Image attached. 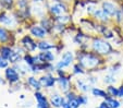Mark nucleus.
<instances>
[{"label":"nucleus","mask_w":123,"mask_h":108,"mask_svg":"<svg viewBox=\"0 0 123 108\" xmlns=\"http://www.w3.org/2000/svg\"><path fill=\"white\" fill-rule=\"evenodd\" d=\"M99 6L112 20L114 19L117 13L120 11V5L113 0H104L99 3Z\"/></svg>","instance_id":"6e6552de"},{"label":"nucleus","mask_w":123,"mask_h":108,"mask_svg":"<svg viewBox=\"0 0 123 108\" xmlns=\"http://www.w3.org/2000/svg\"><path fill=\"white\" fill-rule=\"evenodd\" d=\"M74 83H75L74 87H76L82 93H87V92H89L92 89L91 83H89L88 81H84V80H82V79H76Z\"/></svg>","instance_id":"f3484780"},{"label":"nucleus","mask_w":123,"mask_h":108,"mask_svg":"<svg viewBox=\"0 0 123 108\" xmlns=\"http://www.w3.org/2000/svg\"><path fill=\"white\" fill-rule=\"evenodd\" d=\"M120 9H121V12H122V17H123V3L120 5Z\"/></svg>","instance_id":"473e14b6"},{"label":"nucleus","mask_w":123,"mask_h":108,"mask_svg":"<svg viewBox=\"0 0 123 108\" xmlns=\"http://www.w3.org/2000/svg\"><path fill=\"white\" fill-rule=\"evenodd\" d=\"M89 50L105 57V58L112 56L114 54V49L111 43L99 35H96L92 37L91 45H89Z\"/></svg>","instance_id":"f03ea898"},{"label":"nucleus","mask_w":123,"mask_h":108,"mask_svg":"<svg viewBox=\"0 0 123 108\" xmlns=\"http://www.w3.org/2000/svg\"><path fill=\"white\" fill-rule=\"evenodd\" d=\"M77 98H79V102H80V104H81V106L82 105H86V104H87V102H88L87 96H86V95H84V94H79V95H77Z\"/></svg>","instance_id":"bb28decb"},{"label":"nucleus","mask_w":123,"mask_h":108,"mask_svg":"<svg viewBox=\"0 0 123 108\" xmlns=\"http://www.w3.org/2000/svg\"><path fill=\"white\" fill-rule=\"evenodd\" d=\"M119 97L123 98V84L119 86Z\"/></svg>","instance_id":"7c9ffc66"},{"label":"nucleus","mask_w":123,"mask_h":108,"mask_svg":"<svg viewBox=\"0 0 123 108\" xmlns=\"http://www.w3.org/2000/svg\"><path fill=\"white\" fill-rule=\"evenodd\" d=\"M23 62L26 64L28 67H33L34 64H36V58H35L34 54H31V52H25L23 56Z\"/></svg>","instance_id":"412c9836"},{"label":"nucleus","mask_w":123,"mask_h":108,"mask_svg":"<svg viewBox=\"0 0 123 108\" xmlns=\"http://www.w3.org/2000/svg\"><path fill=\"white\" fill-rule=\"evenodd\" d=\"M116 81H117L116 80V74H113V73H111V72H108L104 78V83H106V84H108V85L114 84Z\"/></svg>","instance_id":"a878e982"},{"label":"nucleus","mask_w":123,"mask_h":108,"mask_svg":"<svg viewBox=\"0 0 123 108\" xmlns=\"http://www.w3.org/2000/svg\"><path fill=\"white\" fill-rule=\"evenodd\" d=\"M0 25L10 31L16 32L22 27V22L15 11H1L0 10Z\"/></svg>","instance_id":"7ed1b4c3"},{"label":"nucleus","mask_w":123,"mask_h":108,"mask_svg":"<svg viewBox=\"0 0 123 108\" xmlns=\"http://www.w3.org/2000/svg\"><path fill=\"white\" fill-rule=\"evenodd\" d=\"M31 14L32 18L36 22L42 20L46 15H48V11H47L46 3H35L31 2Z\"/></svg>","instance_id":"0eeeda50"},{"label":"nucleus","mask_w":123,"mask_h":108,"mask_svg":"<svg viewBox=\"0 0 123 108\" xmlns=\"http://www.w3.org/2000/svg\"><path fill=\"white\" fill-rule=\"evenodd\" d=\"M12 52H13V46L12 45H8V44L0 45V56L3 59L9 61V58L11 57Z\"/></svg>","instance_id":"a211bd4d"},{"label":"nucleus","mask_w":123,"mask_h":108,"mask_svg":"<svg viewBox=\"0 0 123 108\" xmlns=\"http://www.w3.org/2000/svg\"><path fill=\"white\" fill-rule=\"evenodd\" d=\"M72 73H68L65 75H59L57 76V84H58L60 91L62 92L63 94H67L68 92H70L71 89H73V85H72Z\"/></svg>","instance_id":"9d476101"},{"label":"nucleus","mask_w":123,"mask_h":108,"mask_svg":"<svg viewBox=\"0 0 123 108\" xmlns=\"http://www.w3.org/2000/svg\"><path fill=\"white\" fill-rule=\"evenodd\" d=\"M39 81L43 89H52L57 84V76L54 73H44L39 76Z\"/></svg>","instance_id":"ddd939ff"},{"label":"nucleus","mask_w":123,"mask_h":108,"mask_svg":"<svg viewBox=\"0 0 123 108\" xmlns=\"http://www.w3.org/2000/svg\"><path fill=\"white\" fill-rule=\"evenodd\" d=\"M26 84H27L31 89H34V91H40V89H43L39 79H37L35 75H30V76L26 78Z\"/></svg>","instance_id":"dca6fc26"},{"label":"nucleus","mask_w":123,"mask_h":108,"mask_svg":"<svg viewBox=\"0 0 123 108\" xmlns=\"http://www.w3.org/2000/svg\"><path fill=\"white\" fill-rule=\"evenodd\" d=\"M16 6V0H0L1 11H14Z\"/></svg>","instance_id":"aec40b11"},{"label":"nucleus","mask_w":123,"mask_h":108,"mask_svg":"<svg viewBox=\"0 0 123 108\" xmlns=\"http://www.w3.org/2000/svg\"><path fill=\"white\" fill-rule=\"evenodd\" d=\"M10 66V62L6 59H3L2 57L0 56V69H6Z\"/></svg>","instance_id":"cd10ccee"},{"label":"nucleus","mask_w":123,"mask_h":108,"mask_svg":"<svg viewBox=\"0 0 123 108\" xmlns=\"http://www.w3.org/2000/svg\"><path fill=\"white\" fill-rule=\"evenodd\" d=\"M98 108H110V107H109V105H108V104L106 103V102H105V101H102L101 103L99 104V106H98Z\"/></svg>","instance_id":"c756f323"},{"label":"nucleus","mask_w":123,"mask_h":108,"mask_svg":"<svg viewBox=\"0 0 123 108\" xmlns=\"http://www.w3.org/2000/svg\"><path fill=\"white\" fill-rule=\"evenodd\" d=\"M91 92L95 97H101V98L105 99L108 96L107 92L105 91V89H99V87H92Z\"/></svg>","instance_id":"b1692460"},{"label":"nucleus","mask_w":123,"mask_h":108,"mask_svg":"<svg viewBox=\"0 0 123 108\" xmlns=\"http://www.w3.org/2000/svg\"><path fill=\"white\" fill-rule=\"evenodd\" d=\"M86 70L79 64V62H74L72 66V75H84L86 74Z\"/></svg>","instance_id":"4be33fe9"},{"label":"nucleus","mask_w":123,"mask_h":108,"mask_svg":"<svg viewBox=\"0 0 123 108\" xmlns=\"http://www.w3.org/2000/svg\"><path fill=\"white\" fill-rule=\"evenodd\" d=\"M76 62H79L87 73H94L106 68V58L92 50H80L75 52Z\"/></svg>","instance_id":"f257e3e1"},{"label":"nucleus","mask_w":123,"mask_h":108,"mask_svg":"<svg viewBox=\"0 0 123 108\" xmlns=\"http://www.w3.org/2000/svg\"><path fill=\"white\" fill-rule=\"evenodd\" d=\"M106 103L109 105L110 108H120L121 103L116 98V97H111V96H107L106 98L104 99Z\"/></svg>","instance_id":"5701e85b"},{"label":"nucleus","mask_w":123,"mask_h":108,"mask_svg":"<svg viewBox=\"0 0 123 108\" xmlns=\"http://www.w3.org/2000/svg\"><path fill=\"white\" fill-rule=\"evenodd\" d=\"M76 60V55L72 50H65L62 52L60 59L57 61L55 66H56V70H65L67 68L73 66V64Z\"/></svg>","instance_id":"20e7f679"},{"label":"nucleus","mask_w":123,"mask_h":108,"mask_svg":"<svg viewBox=\"0 0 123 108\" xmlns=\"http://www.w3.org/2000/svg\"><path fill=\"white\" fill-rule=\"evenodd\" d=\"M61 107L62 108H71L69 105V102H68V99L65 98V97H63V101H62V105H61Z\"/></svg>","instance_id":"c85d7f7f"},{"label":"nucleus","mask_w":123,"mask_h":108,"mask_svg":"<svg viewBox=\"0 0 123 108\" xmlns=\"http://www.w3.org/2000/svg\"><path fill=\"white\" fill-rule=\"evenodd\" d=\"M106 92H107L108 96H111V97H119V87L114 86L113 84L111 85H108L107 89H106Z\"/></svg>","instance_id":"393cba45"},{"label":"nucleus","mask_w":123,"mask_h":108,"mask_svg":"<svg viewBox=\"0 0 123 108\" xmlns=\"http://www.w3.org/2000/svg\"><path fill=\"white\" fill-rule=\"evenodd\" d=\"M91 18H93V19L95 20L96 22H98V23L106 24V25H111V24H114L113 20H112L111 18H110L109 15H108V14L101 9V8H98V9L94 12V14L92 15Z\"/></svg>","instance_id":"f8f14e48"},{"label":"nucleus","mask_w":123,"mask_h":108,"mask_svg":"<svg viewBox=\"0 0 123 108\" xmlns=\"http://www.w3.org/2000/svg\"><path fill=\"white\" fill-rule=\"evenodd\" d=\"M3 44H8V45H12L14 46L16 43V36H15V32L10 31L8 28H6L5 26L0 25V45Z\"/></svg>","instance_id":"1a4fd4ad"},{"label":"nucleus","mask_w":123,"mask_h":108,"mask_svg":"<svg viewBox=\"0 0 123 108\" xmlns=\"http://www.w3.org/2000/svg\"><path fill=\"white\" fill-rule=\"evenodd\" d=\"M122 34H123V33H122Z\"/></svg>","instance_id":"f704fd0d"},{"label":"nucleus","mask_w":123,"mask_h":108,"mask_svg":"<svg viewBox=\"0 0 123 108\" xmlns=\"http://www.w3.org/2000/svg\"><path fill=\"white\" fill-rule=\"evenodd\" d=\"M36 64L39 62H52L56 60V54H54L52 50H46V51H39L35 55Z\"/></svg>","instance_id":"4468645a"},{"label":"nucleus","mask_w":123,"mask_h":108,"mask_svg":"<svg viewBox=\"0 0 123 108\" xmlns=\"http://www.w3.org/2000/svg\"><path fill=\"white\" fill-rule=\"evenodd\" d=\"M3 83H5V80H3V79L0 76V84H3Z\"/></svg>","instance_id":"72a5a7b5"},{"label":"nucleus","mask_w":123,"mask_h":108,"mask_svg":"<svg viewBox=\"0 0 123 108\" xmlns=\"http://www.w3.org/2000/svg\"><path fill=\"white\" fill-rule=\"evenodd\" d=\"M31 2H35V3H46V0H31Z\"/></svg>","instance_id":"2f4dec72"},{"label":"nucleus","mask_w":123,"mask_h":108,"mask_svg":"<svg viewBox=\"0 0 123 108\" xmlns=\"http://www.w3.org/2000/svg\"><path fill=\"white\" fill-rule=\"evenodd\" d=\"M34 97L36 99V103H37V108H51L49 101L40 91H35Z\"/></svg>","instance_id":"2eb2a0df"},{"label":"nucleus","mask_w":123,"mask_h":108,"mask_svg":"<svg viewBox=\"0 0 123 108\" xmlns=\"http://www.w3.org/2000/svg\"><path fill=\"white\" fill-rule=\"evenodd\" d=\"M18 44H19L20 46H22V48H23L26 52L33 54V52H35L37 50V40L35 39L32 35H30V34H24L19 39Z\"/></svg>","instance_id":"39448f33"},{"label":"nucleus","mask_w":123,"mask_h":108,"mask_svg":"<svg viewBox=\"0 0 123 108\" xmlns=\"http://www.w3.org/2000/svg\"><path fill=\"white\" fill-rule=\"evenodd\" d=\"M63 97L61 94L59 93H52L50 96V99H49V103H50L51 107L54 108H60L61 105H62V101H63Z\"/></svg>","instance_id":"6ab92c4d"},{"label":"nucleus","mask_w":123,"mask_h":108,"mask_svg":"<svg viewBox=\"0 0 123 108\" xmlns=\"http://www.w3.org/2000/svg\"><path fill=\"white\" fill-rule=\"evenodd\" d=\"M28 34L32 35L36 40L45 39V38H48L50 36L48 32L38 22H34L33 24H31L28 26Z\"/></svg>","instance_id":"423d86ee"},{"label":"nucleus","mask_w":123,"mask_h":108,"mask_svg":"<svg viewBox=\"0 0 123 108\" xmlns=\"http://www.w3.org/2000/svg\"><path fill=\"white\" fill-rule=\"evenodd\" d=\"M21 76L20 72L14 68L13 66H9L8 68L5 69V79L9 84L14 85L21 82Z\"/></svg>","instance_id":"9b49d317"}]
</instances>
